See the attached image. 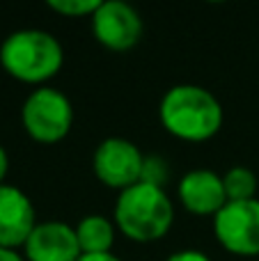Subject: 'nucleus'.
<instances>
[{
  "mask_svg": "<svg viewBox=\"0 0 259 261\" xmlns=\"http://www.w3.org/2000/svg\"><path fill=\"white\" fill-rule=\"evenodd\" d=\"M161 124L174 138L204 142L223 128L225 110L220 99L195 83H179L163 94L159 106Z\"/></svg>",
  "mask_w": 259,
  "mask_h": 261,
  "instance_id": "nucleus-1",
  "label": "nucleus"
},
{
  "mask_svg": "<svg viewBox=\"0 0 259 261\" xmlns=\"http://www.w3.org/2000/svg\"><path fill=\"white\" fill-rule=\"evenodd\" d=\"M113 220L126 239L151 243L163 239L174 222V204L165 188L145 181L119 190Z\"/></svg>",
  "mask_w": 259,
  "mask_h": 261,
  "instance_id": "nucleus-2",
  "label": "nucleus"
},
{
  "mask_svg": "<svg viewBox=\"0 0 259 261\" xmlns=\"http://www.w3.org/2000/svg\"><path fill=\"white\" fill-rule=\"evenodd\" d=\"M0 64L12 78L39 85L55 76L64 64V50L58 37L39 28L9 32L0 44Z\"/></svg>",
  "mask_w": 259,
  "mask_h": 261,
  "instance_id": "nucleus-3",
  "label": "nucleus"
},
{
  "mask_svg": "<svg viewBox=\"0 0 259 261\" xmlns=\"http://www.w3.org/2000/svg\"><path fill=\"white\" fill-rule=\"evenodd\" d=\"M25 133L41 144H53L67 138L73 126V106L62 90L41 85L25 96L21 108Z\"/></svg>",
  "mask_w": 259,
  "mask_h": 261,
  "instance_id": "nucleus-4",
  "label": "nucleus"
},
{
  "mask_svg": "<svg viewBox=\"0 0 259 261\" xmlns=\"http://www.w3.org/2000/svg\"><path fill=\"white\" fill-rule=\"evenodd\" d=\"M142 163H145V153L140 151V147L119 135L101 140L92 153V167L96 179L115 190H124L138 184L142 174Z\"/></svg>",
  "mask_w": 259,
  "mask_h": 261,
  "instance_id": "nucleus-5",
  "label": "nucleus"
},
{
  "mask_svg": "<svg viewBox=\"0 0 259 261\" xmlns=\"http://www.w3.org/2000/svg\"><path fill=\"white\" fill-rule=\"evenodd\" d=\"M214 234L227 252L241 257L259 254V199L227 202L214 216Z\"/></svg>",
  "mask_w": 259,
  "mask_h": 261,
  "instance_id": "nucleus-6",
  "label": "nucleus"
},
{
  "mask_svg": "<svg viewBox=\"0 0 259 261\" xmlns=\"http://www.w3.org/2000/svg\"><path fill=\"white\" fill-rule=\"evenodd\" d=\"M142 18L133 5L124 0H101L92 14V32L96 41L110 50H128L142 37Z\"/></svg>",
  "mask_w": 259,
  "mask_h": 261,
  "instance_id": "nucleus-7",
  "label": "nucleus"
},
{
  "mask_svg": "<svg viewBox=\"0 0 259 261\" xmlns=\"http://www.w3.org/2000/svg\"><path fill=\"white\" fill-rule=\"evenodd\" d=\"M81 254L76 227L64 220L37 222L23 245L25 261H78Z\"/></svg>",
  "mask_w": 259,
  "mask_h": 261,
  "instance_id": "nucleus-8",
  "label": "nucleus"
},
{
  "mask_svg": "<svg viewBox=\"0 0 259 261\" xmlns=\"http://www.w3.org/2000/svg\"><path fill=\"white\" fill-rule=\"evenodd\" d=\"M37 227L32 199L12 184L0 186V248H23Z\"/></svg>",
  "mask_w": 259,
  "mask_h": 261,
  "instance_id": "nucleus-9",
  "label": "nucleus"
},
{
  "mask_svg": "<svg viewBox=\"0 0 259 261\" xmlns=\"http://www.w3.org/2000/svg\"><path fill=\"white\" fill-rule=\"evenodd\" d=\"M177 195H179V202L184 204V208H188L195 216L214 218L227 204L223 176L214 170H206V167L188 170L179 179Z\"/></svg>",
  "mask_w": 259,
  "mask_h": 261,
  "instance_id": "nucleus-10",
  "label": "nucleus"
},
{
  "mask_svg": "<svg viewBox=\"0 0 259 261\" xmlns=\"http://www.w3.org/2000/svg\"><path fill=\"white\" fill-rule=\"evenodd\" d=\"M78 245L83 254H99V252H113L115 245V222L108 216L101 213H90L83 216L76 225Z\"/></svg>",
  "mask_w": 259,
  "mask_h": 261,
  "instance_id": "nucleus-11",
  "label": "nucleus"
},
{
  "mask_svg": "<svg viewBox=\"0 0 259 261\" xmlns=\"http://www.w3.org/2000/svg\"><path fill=\"white\" fill-rule=\"evenodd\" d=\"M227 202H243L257 197V174L246 165H234L223 174Z\"/></svg>",
  "mask_w": 259,
  "mask_h": 261,
  "instance_id": "nucleus-12",
  "label": "nucleus"
},
{
  "mask_svg": "<svg viewBox=\"0 0 259 261\" xmlns=\"http://www.w3.org/2000/svg\"><path fill=\"white\" fill-rule=\"evenodd\" d=\"M170 176V170H168V161L159 153H147L145 156V163H142V174H140V181L145 184H151V186H161L168 181Z\"/></svg>",
  "mask_w": 259,
  "mask_h": 261,
  "instance_id": "nucleus-13",
  "label": "nucleus"
},
{
  "mask_svg": "<svg viewBox=\"0 0 259 261\" xmlns=\"http://www.w3.org/2000/svg\"><path fill=\"white\" fill-rule=\"evenodd\" d=\"M101 0H48V7L62 16H92Z\"/></svg>",
  "mask_w": 259,
  "mask_h": 261,
  "instance_id": "nucleus-14",
  "label": "nucleus"
},
{
  "mask_svg": "<svg viewBox=\"0 0 259 261\" xmlns=\"http://www.w3.org/2000/svg\"><path fill=\"white\" fill-rule=\"evenodd\" d=\"M165 261H211V259H209V254L202 252V250L186 248V250H177V252H172Z\"/></svg>",
  "mask_w": 259,
  "mask_h": 261,
  "instance_id": "nucleus-15",
  "label": "nucleus"
},
{
  "mask_svg": "<svg viewBox=\"0 0 259 261\" xmlns=\"http://www.w3.org/2000/svg\"><path fill=\"white\" fill-rule=\"evenodd\" d=\"M78 261H124V259L113 252H99V254H81Z\"/></svg>",
  "mask_w": 259,
  "mask_h": 261,
  "instance_id": "nucleus-16",
  "label": "nucleus"
},
{
  "mask_svg": "<svg viewBox=\"0 0 259 261\" xmlns=\"http://www.w3.org/2000/svg\"><path fill=\"white\" fill-rule=\"evenodd\" d=\"M9 172V156H7V149L0 144V186L5 184V176Z\"/></svg>",
  "mask_w": 259,
  "mask_h": 261,
  "instance_id": "nucleus-17",
  "label": "nucleus"
},
{
  "mask_svg": "<svg viewBox=\"0 0 259 261\" xmlns=\"http://www.w3.org/2000/svg\"><path fill=\"white\" fill-rule=\"evenodd\" d=\"M0 261H25V257L12 248H0Z\"/></svg>",
  "mask_w": 259,
  "mask_h": 261,
  "instance_id": "nucleus-18",
  "label": "nucleus"
}]
</instances>
